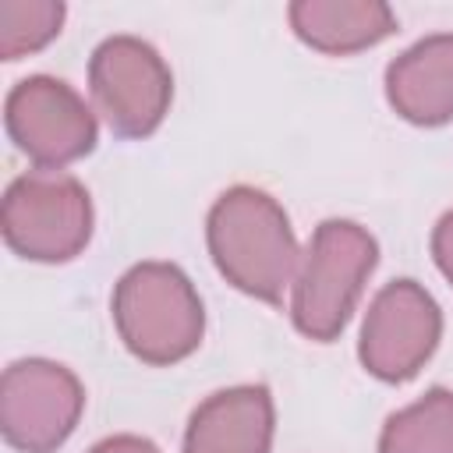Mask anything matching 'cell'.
Instances as JSON below:
<instances>
[{
    "instance_id": "cell-11",
    "label": "cell",
    "mask_w": 453,
    "mask_h": 453,
    "mask_svg": "<svg viewBox=\"0 0 453 453\" xmlns=\"http://www.w3.org/2000/svg\"><path fill=\"white\" fill-rule=\"evenodd\" d=\"M287 21L304 46L326 57L361 53L396 32V14L382 0H294Z\"/></svg>"
},
{
    "instance_id": "cell-1",
    "label": "cell",
    "mask_w": 453,
    "mask_h": 453,
    "mask_svg": "<svg viewBox=\"0 0 453 453\" xmlns=\"http://www.w3.org/2000/svg\"><path fill=\"white\" fill-rule=\"evenodd\" d=\"M205 244L219 276L255 301L280 304L294 287L301 248L290 216L262 188H226L205 216Z\"/></svg>"
},
{
    "instance_id": "cell-6",
    "label": "cell",
    "mask_w": 453,
    "mask_h": 453,
    "mask_svg": "<svg viewBox=\"0 0 453 453\" xmlns=\"http://www.w3.org/2000/svg\"><path fill=\"white\" fill-rule=\"evenodd\" d=\"M7 138L35 170H64L96 149L92 106L53 74H28L14 81L4 103Z\"/></svg>"
},
{
    "instance_id": "cell-5",
    "label": "cell",
    "mask_w": 453,
    "mask_h": 453,
    "mask_svg": "<svg viewBox=\"0 0 453 453\" xmlns=\"http://www.w3.org/2000/svg\"><path fill=\"white\" fill-rule=\"evenodd\" d=\"M88 92L120 138H149L173 99V74L156 46L138 35H110L92 50Z\"/></svg>"
},
{
    "instance_id": "cell-12",
    "label": "cell",
    "mask_w": 453,
    "mask_h": 453,
    "mask_svg": "<svg viewBox=\"0 0 453 453\" xmlns=\"http://www.w3.org/2000/svg\"><path fill=\"white\" fill-rule=\"evenodd\" d=\"M379 453H453V389L435 386L386 418Z\"/></svg>"
},
{
    "instance_id": "cell-14",
    "label": "cell",
    "mask_w": 453,
    "mask_h": 453,
    "mask_svg": "<svg viewBox=\"0 0 453 453\" xmlns=\"http://www.w3.org/2000/svg\"><path fill=\"white\" fill-rule=\"evenodd\" d=\"M432 258H435L439 273L446 276V283L453 287V209L442 212L432 230Z\"/></svg>"
},
{
    "instance_id": "cell-4",
    "label": "cell",
    "mask_w": 453,
    "mask_h": 453,
    "mask_svg": "<svg viewBox=\"0 0 453 453\" xmlns=\"http://www.w3.org/2000/svg\"><path fill=\"white\" fill-rule=\"evenodd\" d=\"M92 195L64 170H32L7 184L0 230L25 262H71L92 241Z\"/></svg>"
},
{
    "instance_id": "cell-3",
    "label": "cell",
    "mask_w": 453,
    "mask_h": 453,
    "mask_svg": "<svg viewBox=\"0 0 453 453\" xmlns=\"http://www.w3.org/2000/svg\"><path fill=\"white\" fill-rule=\"evenodd\" d=\"M375 265L379 244L361 223L322 219L301 251V265L290 287L294 329L315 343H333L350 322Z\"/></svg>"
},
{
    "instance_id": "cell-2",
    "label": "cell",
    "mask_w": 453,
    "mask_h": 453,
    "mask_svg": "<svg viewBox=\"0 0 453 453\" xmlns=\"http://www.w3.org/2000/svg\"><path fill=\"white\" fill-rule=\"evenodd\" d=\"M120 343L152 368L191 357L205 336V308L184 269L173 262L131 265L110 297Z\"/></svg>"
},
{
    "instance_id": "cell-7",
    "label": "cell",
    "mask_w": 453,
    "mask_h": 453,
    "mask_svg": "<svg viewBox=\"0 0 453 453\" xmlns=\"http://www.w3.org/2000/svg\"><path fill=\"white\" fill-rule=\"evenodd\" d=\"M85 411L81 379L50 357H21L0 379V432L18 453H57Z\"/></svg>"
},
{
    "instance_id": "cell-10",
    "label": "cell",
    "mask_w": 453,
    "mask_h": 453,
    "mask_svg": "<svg viewBox=\"0 0 453 453\" xmlns=\"http://www.w3.org/2000/svg\"><path fill=\"white\" fill-rule=\"evenodd\" d=\"M386 99L407 124L439 127L453 120V32L407 46L386 67Z\"/></svg>"
},
{
    "instance_id": "cell-9",
    "label": "cell",
    "mask_w": 453,
    "mask_h": 453,
    "mask_svg": "<svg viewBox=\"0 0 453 453\" xmlns=\"http://www.w3.org/2000/svg\"><path fill=\"white\" fill-rule=\"evenodd\" d=\"M273 432V393L265 386H230L191 411L180 453H269Z\"/></svg>"
},
{
    "instance_id": "cell-8",
    "label": "cell",
    "mask_w": 453,
    "mask_h": 453,
    "mask_svg": "<svg viewBox=\"0 0 453 453\" xmlns=\"http://www.w3.org/2000/svg\"><path fill=\"white\" fill-rule=\"evenodd\" d=\"M442 336V311L418 280L386 283L361 322L357 357L379 382H407L435 354Z\"/></svg>"
},
{
    "instance_id": "cell-13",
    "label": "cell",
    "mask_w": 453,
    "mask_h": 453,
    "mask_svg": "<svg viewBox=\"0 0 453 453\" xmlns=\"http://www.w3.org/2000/svg\"><path fill=\"white\" fill-rule=\"evenodd\" d=\"M60 0H0V57L21 60L50 46L64 28Z\"/></svg>"
},
{
    "instance_id": "cell-15",
    "label": "cell",
    "mask_w": 453,
    "mask_h": 453,
    "mask_svg": "<svg viewBox=\"0 0 453 453\" xmlns=\"http://www.w3.org/2000/svg\"><path fill=\"white\" fill-rule=\"evenodd\" d=\"M88 453H163V449H159L152 439H145V435L124 432V435H110V439L96 442Z\"/></svg>"
}]
</instances>
